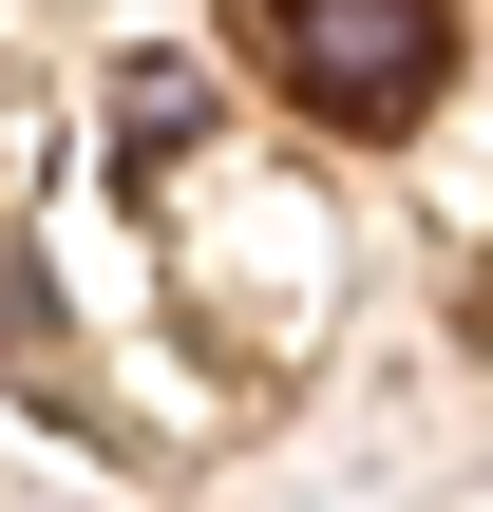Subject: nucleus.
<instances>
[{"label": "nucleus", "mask_w": 493, "mask_h": 512, "mask_svg": "<svg viewBox=\"0 0 493 512\" xmlns=\"http://www.w3.org/2000/svg\"><path fill=\"white\" fill-rule=\"evenodd\" d=\"M266 57H285V95H304V114L399 133V114L456 76V0H266Z\"/></svg>", "instance_id": "nucleus-1"}]
</instances>
